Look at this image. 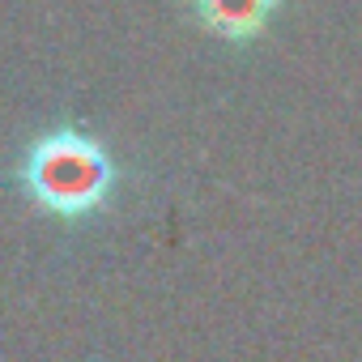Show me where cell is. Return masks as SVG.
Here are the masks:
<instances>
[{
  "instance_id": "2",
  "label": "cell",
  "mask_w": 362,
  "mask_h": 362,
  "mask_svg": "<svg viewBox=\"0 0 362 362\" xmlns=\"http://www.w3.org/2000/svg\"><path fill=\"white\" fill-rule=\"evenodd\" d=\"M192 9H197V22L205 30L243 43V39H256L269 26L277 0H192Z\"/></svg>"
},
{
  "instance_id": "1",
  "label": "cell",
  "mask_w": 362,
  "mask_h": 362,
  "mask_svg": "<svg viewBox=\"0 0 362 362\" xmlns=\"http://www.w3.org/2000/svg\"><path fill=\"white\" fill-rule=\"evenodd\" d=\"M18 184L30 197V205L43 209L47 218L86 222L111 201L119 166L111 162L107 145L94 132L60 124L26 145L18 162Z\"/></svg>"
}]
</instances>
